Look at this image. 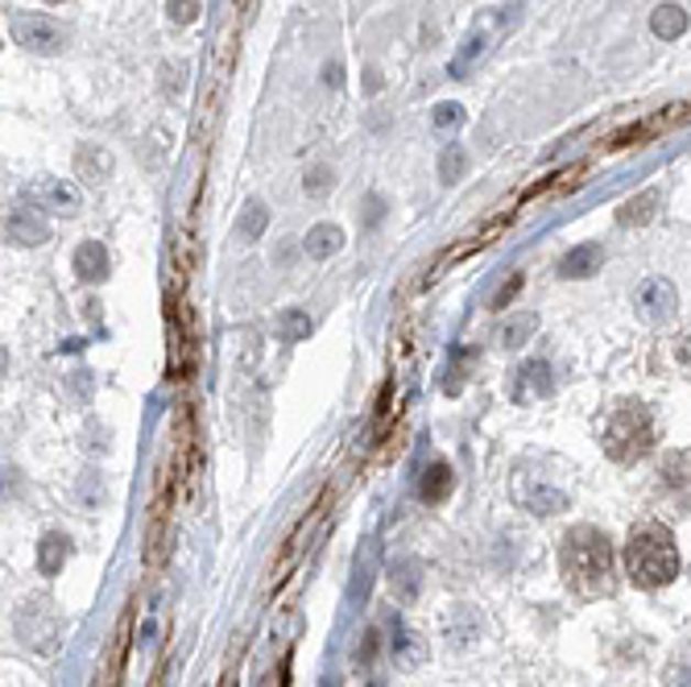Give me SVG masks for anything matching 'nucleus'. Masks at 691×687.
I'll use <instances>...</instances> for the list:
<instances>
[{
    "label": "nucleus",
    "mask_w": 691,
    "mask_h": 687,
    "mask_svg": "<svg viewBox=\"0 0 691 687\" xmlns=\"http://www.w3.org/2000/svg\"><path fill=\"white\" fill-rule=\"evenodd\" d=\"M344 249V228L340 223H315L311 232H307V253L311 258H331V253H340Z\"/></svg>",
    "instance_id": "15"
},
{
    "label": "nucleus",
    "mask_w": 691,
    "mask_h": 687,
    "mask_svg": "<svg viewBox=\"0 0 691 687\" xmlns=\"http://www.w3.org/2000/svg\"><path fill=\"white\" fill-rule=\"evenodd\" d=\"M522 378H526V385H538V394H547L551 390V364L547 361H530L526 369H522Z\"/></svg>",
    "instance_id": "23"
},
{
    "label": "nucleus",
    "mask_w": 691,
    "mask_h": 687,
    "mask_svg": "<svg viewBox=\"0 0 691 687\" xmlns=\"http://www.w3.org/2000/svg\"><path fill=\"white\" fill-rule=\"evenodd\" d=\"M237 4H244V0H237Z\"/></svg>",
    "instance_id": "30"
},
{
    "label": "nucleus",
    "mask_w": 691,
    "mask_h": 687,
    "mask_svg": "<svg viewBox=\"0 0 691 687\" xmlns=\"http://www.w3.org/2000/svg\"><path fill=\"white\" fill-rule=\"evenodd\" d=\"M30 199H42L46 211H79V190L67 187L63 178H42L30 187Z\"/></svg>",
    "instance_id": "11"
},
{
    "label": "nucleus",
    "mask_w": 691,
    "mask_h": 687,
    "mask_svg": "<svg viewBox=\"0 0 691 687\" xmlns=\"http://www.w3.org/2000/svg\"><path fill=\"white\" fill-rule=\"evenodd\" d=\"M655 447V418L641 402H622L608 414L605 427V456L617 465H638L641 456Z\"/></svg>",
    "instance_id": "3"
},
{
    "label": "nucleus",
    "mask_w": 691,
    "mask_h": 687,
    "mask_svg": "<svg viewBox=\"0 0 691 687\" xmlns=\"http://www.w3.org/2000/svg\"><path fill=\"white\" fill-rule=\"evenodd\" d=\"M307 190H311V195H323V190H328V171H315L311 183H307Z\"/></svg>",
    "instance_id": "28"
},
{
    "label": "nucleus",
    "mask_w": 691,
    "mask_h": 687,
    "mask_svg": "<svg viewBox=\"0 0 691 687\" xmlns=\"http://www.w3.org/2000/svg\"><path fill=\"white\" fill-rule=\"evenodd\" d=\"M108 270H112V261H108V249L100 241H84L75 249V277H84L87 286L105 282Z\"/></svg>",
    "instance_id": "10"
},
{
    "label": "nucleus",
    "mask_w": 691,
    "mask_h": 687,
    "mask_svg": "<svg viewBox=\"0 0 691 687\" xmlns=\"http://www.w3.org/2000/svg\"><path fill=\"white\" fill-rule=\"evenodd\" d=\"M328 501H331V493H323V498L315 501L311 510L307 514L298 517V526L290 531V538H286V547H282V555H277V564H274V588L290 576L294 567L303 564V550L311 547V534H315V526L328 517Z\"/></svg>",
    "instance_id": "6"
},
{
    "label": "nucleus",
    "mask_w": 691,
    "mask_h": 687,
    "mask_svg": "<svg viewBox=\"0 0 691 687\" xmlns=\"http://www.w3.org/2000/svg\"><path fill=\"white\" fill-rule=\"evenodd\" d=\"M451 493V465L443 460H435V465L423 468V477H418V498L435 505V501H443Z\"/></svg>",
    "instance_id": "14"
},
{
    "label": "nucleus",
    "mask_w": 691,
    "mask_h": 687,
    "mask_svg": "<svg viewBox=\"0 0 691 687\" xmlns=\"http://www.w3.org/2000/svg\"><path fill=\"white\" fill-rule=\"evenodd\" d=\"M655 207H658V190H641L638 199L622 204V211H617V223H625V228H634V223H646L650 216H655Z\"/></svg>",
    "instance_id": "18"
},
{
    "label": "nucleus",
    "mask_w": 691,
    "mask_h": 687,
    "mask_svg": "<svg viewBox=\"0 0 691 687\" xmlns=\"http://www.w3.org/2000/svg\"><path fill=\"white\" fill-rule=\"evenodd\" d=\"M584 174H588V166H584V162H575L571 171L551 174V183H535V187L526 190V199H547V195H563V190H575L580 183H584Z\"/></svg>",
    "instance_id": "16"
},
{
    "label": "nucleus",
    "mask_w": 691,
    "mask_h": 687,
    "mask_svg": "<svg viewBox=\"0 0 691 687\" xmlns=\"http://www.w3.org/2000/svg\"><path fill=\"white\" fill-rule=\"evenodd\" d=\"M638 310L650 319V324H667V319H674V307H679V294H674V286L667 282V277H646L638 286Z\"/></svg>",
    "instance_id": "8"
},
{
    "label": "nucleus",
    "mask_w": 691,
    "mask_h": 687,
    "mask_svg": "<svg viewBox=\"0 0 691 687\" xmlns=\"http://www.w3.org/2000/svg\"><path fill=\"white\" fill-rule=\"evenodd\" d=\"M650 30L658 37H679L688 30V13L679 9V4H658L655 13H650Z\"/></svg>",
    "instance_id": "17"
},
{
    "label": "nucleus",
    "mask_w": 691,
    "mask_h": 687,
    "mask_svg": "<svg viewBox=\"0 0 691 687\" xmlns=\"http://www.w3.org/2000/svg\"><path fill=\"white\" fill-rule=\"evenodd\" d=\"M460 121H464V108H460V103H439V108H435V129H456Z\"/></svg>",
    "instance_id": "25"
},
{
    "label": "nucleus",
    "mask_w": 691,
    "mask_h": 687,
    "mask_svg": "<svg viewBox=\"0 0 691 687\" xmlns=\"http://www.w3.org/2000/svg\"><path fill=\"white\" fill-rule=\"evenodd\" d=\"M605 265V249L601 244H575L568 258L559 261V274L563 277H592Z\"/></svg>",
    "instance_id": "12"
},
{
    "label": "nucleus",
    "mask_w": 691,
    "mask_h": 687,
    "mask_svg": "<svg viewBox=\"0 0 691 687\" xmlns=\"http://www.w3.org/2000/svg\"><path fill=\"white\" fill-rule=\"evenodd\" d=\"M63 559H67V538H63V534H51V538L42 543V550H37V564H42V571H58Z\"/></svg>",
    "instance_id": "19"
},
{
    "label": "nucleus",
    "mask_w": 691,
    "mask_h": 687,
    "mask_svg": "<svg viewBox=\"0 0 691 687\" xmlns=\"http://www.w3.org/2000/svg\"><path fill=\"white\" fill-rule=\"evenodd\" d=\"M683 124H691V100L671 103V108H662V112H650L646 121L622 124V129H617V133L605 141V150H608V154H622V150L646 145V141L662 138V133H671V129H683Z\"/></svg>",
    "instance_id": "4"
},
{
    "label": "nucleus",
    "mask_w": 691,
    "mask_h": 687,
    "mask_svg": "<svg viewBox=\"0 0 691 687\" xmlns=\"http://www.w3.org/2000/svg\"><path fill=\"white\" fill-rule=\"evenodd\" d=\"M518 291H522V274H509V286H502V291L493 294V310H505L514 298H518Z\"/></svg>",
    "instance_id": "26"
},
{
    "label": "nucleus",
    "mask_w": 691,
    "mask_h": 687,
    "mask_svg": "<svg viewBox=\"0 0 691 687\" xmlns=\"http://www.w3.org/2000/svg\"><path fill=\"white\" fill-rule=\"evenodd\" d=\"M381 199H369V204H364V223H369V228H373V223H381Z\"/></svg>",
    "instance_id": "27"
},
{
    "label": "nucleus",
    "mask_w": 691,
    "mask_h": 687,
    "mask_svg": "<svg viewBox=\"0 0 691 687\" xmlns=\"http://www.w3.org/2000/svg\"><path fill=\"white\" fill-rule=\"evenodd\" d=\"M282 336L286 340H303V336H311V319H307V310H286L282 315Z\"/></svg>",
    "instance_id": "21"
},
{
    "label": "nucleus",
    "mask_w": 691,
    "mask_h": 687,
    "mask_svg": "<svg viewBox=\"0 0 691 687\" xmlns=\"http://www.w3.org/2000/svg\"><path fill=\"white\" fill-rule=\"evenodd\" d=\"M559 571L575 592L596 597L613 585V543L596 526H575L559 543Z\"/></svg>",
    "instance_id": "1"
},
{
    "label": "nucleus",
    "mask_w": 691,
    "mask_h": 687,
    "mask_svg": "<svg viewBox=\"0 0 691 687\" xmlns=\"http://www.w3.org/2000/svg\"><path fill=\"white\" fill-rule=\"evenodd\" d=\"M13 37H18V46L34 54H58L67 46V30L54 25L51 18H42V13H18L13 18Z\"/></svg>",
    "instance_id": "7"
},
{
    "label": "nucleus",
    "mask_w": 691,
    "mask_h": 687,
    "mask_svg": "<svg viewBox=\"0 0 691 687\" xmlns=\"http://www.w3.org/2000/svg\"><path fill=\"white\" fill-rule=\"evenodd\" d=\"M261 228H265V204L253 199V204H249V220H244V241H257Z\"/></svg>",
    "instance_id": "24"
},
{
    "label": "nucleus",
    "mask_w": 691,
    "mask_h": 687,
    "mask_svg": "<svg viewBox=\"0 0 691 687\" xmlns=\"http://www.w3.org/2000/svg\"><path fill=\"white\" fill-rule=\"evenodd\" d=\"M75 171H79V178H87V183H105L108 174H112V154L100 150V145H79V150H75Z\"/></svg>",
    "instance_id": "13"
},
{
    "label": "nucleus",
    "mask_w": 691,
    "mask_h": 687,
    "mask_svg": "<svg viewBox=\"0 0 691 687\" xmlns=\"http://www.w3.org/2000/svg\"><path fill=\"white\" fill-rule=\"evenodd\" d=\"M464 166H468L464 150H460V145H448L443 157H439V178H443V183H456V178L464 174Z\"/></svg>",
    "instance_id": "20"
},
{
    "label": "nucleus",
    "mask_w": 691,
    "mask_h": 687,
    "mask_svg": "<svg viewBox=\"0 0 691 687\" xmlns=\"http://www.w3.org/2000/svg\"><path fill=\"white\" fill-rule=\"evenodd\" d=\"M625 571L638 588H667L679 576V547L674 534L658 522L634 526L625 543Z\"/></svg>",
    "instance_id": "2"
},
{
    "label": "nucleus",
    "mask_w": 691,
    "mask_h": 687,
    "mask_svg": "<svg viewBox=\"0 0 691 687\" xmlns=\"http://www.w3.org/2000/svg\"><path fill=\"white\" fill-rule=\"evenodd\" d=\"M190 364H195V344H190L187 307H183V291H174L166 303V373L171 381H187Z\"/></svg>",
    "instance_id": "5"
},
{
    "label": "nucleus",
    "mask_w": 691,
    "mask_h": 687,
    "mask_svg": "<svg viewBox=\"0 0 691 687\" xmlns=\"http://www.w3.org/2000/svg\"><path fill=\"white\" fill-rule=\"evenodd\" d=\"M4 232H9V241L21 244V249H34V244H46L51 241V223L42 220L37 211H13L9 223H4Z\"/></svg>",
    "instance_id": "9"
},
{
    "label": "nucleus",
    "mask_w": 691,
    "mask_h": 687,
    "mask_svg": "<svg viewBox=\"0 0 691 687\" xmlns=\"http://www.w3.org/2000/svg\"><path fill=\"white\" fill-rule=\"evenodd\" d=\"M199 9H204V0H166V13H171L174 25H190L199 18Z\"/></svg>",
    "instance_id": "22"
},
{
    "label": "nucleus",
    "mask_w": 691,
    "mask_h": 687,
    "mask_svg": "<svg viewBox=\"0 0 691 687\" xmlns=\"http://www.w3.org/2000/svg\"><path fill=\"white\" fill-rule=\"evenodd\" d=\"M46 4H63V0H46Z\"/></svg>",
    "instance_id": "29"
}]
</instances>
